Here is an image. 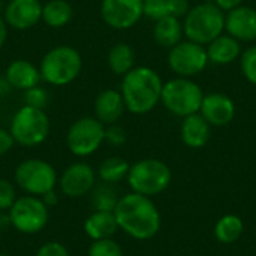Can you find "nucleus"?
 I'll return each mask as SVG.
<instances>
[{
    "label": "nucleus",
    "instance_id": "23",
    "mask_svg": "<svg viewBox=\"0 0 256 256\" xmlns=\"http://www.w3.org/2000/svg\"><path fill=\"white\" fill-rule=\"evenodd\" d=\"M106 62L112 74L123 76L135 68V51L129 44L118 42L108 51Z\"/></svg>",
    "mask_w": 256,
    "mask_h": 256
},
{
    "label": "nucleus",
    "instance_id": "20",
    "mask_svg": "<svg viewBox=\"0 0 256 256\" xmlns=\"http://www.w3.org/2000/svg\"><path fill=\"white\" fill-rule=\"evenodd\" d=\"M39 68H36L32 62L18 58L14 60L6 69V81L9 86L18 90H28L39 84L40 81Z\"/></svg>",
    "mask_w": 256,
    "mask_h": 256
},
{
    "label": "nucleus",
    "instance_id": "24",
    "mask_svg": "<svg viewBox=\"0 0 256 256\" xmlns=\"http://www.w3.org/2000/svg\"><path fill=\"white\" fill-rule=\"evenodd\" d=\"M74 16L72 4L66 0H50L42 4V20L52 28L64 27Z\"/></svg>",
    "mask_w": 256,
    "mask_h": 256
},
{
    "label": "nucleus",
    "instance_id": "28",
    "mask_svg": "<svg viewBox=\"0 0 256 256\" xmlns=\"http://www.w3.org/2000/svg\"><path fill=\"white\" fill-rule=\"evenodd\" d=\"M144 16L158 21L164 16H174V0H142Z\"/></svg>",
    "mask_w": 256,
    "mask_h": 256
},
{
    "label": "nucleus",
    "instance_id": "22",
    "mask_svg": "<svg viewBox=\"0 0 256 256\" xmlns=\"http://www.w3.org/2000/svg\"><path fill=\"white\" fill-rule=\"evenodd\" d=\"M184 36L183 32V21L176 16H164L158 21H154L153 27V38L158 45L164 48H172L178 42H182V38Z\"/></svg>",
    "mask_w": 256,
    "mask_h": 256
},
{
    "label": "nucleus",
    "instance_id": "13",
    "mask_svg": "<svg viewBox=\"0 0 256 256\" xmlns=\"http://www.w3.org/2000/svg\"><path fill=\"white\" fill-rule=\"evenodd\" d=\"M60 189L69 198H81L92 192L96 184V172L86 162L69 165L60 176Z\"/></svg>",
    "mask_w": 256,
    "mask_h": 256
},
{
    "label": "nucleus",
    "instance_id": "33",
    "mask_svg": "<svg viewBox=\"0 0 256 256\" xmlns=\"http://www.w3.org/2000/svg\"><path fill=\"white\" fill-rule=\"evenodd\" d=\"M128 135L124 132V129L122 126H118L117 123L114 124H108V128L105 126V141L114 147H120L126 142Z\"/></svg>",
    "mask_w": 256,
    "mask_h": 256
},
{
    "label": "nucleus",
    "instance_id": "36",
    "mask_svg": "<svg viewBox=\"0 0 256 256\" xmlns=\"http://www.w3.org/2000/svg\"><path fill=\"white\" fill-rule=\"evenodd\" d=\"M243 2H244V0H213V3H214L220 10H224L225 14L230 12V10H232V9H236V8H238V6H242Z\"/></svg>",
    "mask_w": 256,
    "mask_h": 256
},
{
    "label": "nucleus",
    "instance_id": "39",
    "mask_svg": "<svg viewBox=\"0 0 256 256\" xmlns=\"http://www.w3.org/2000/svg\"><path fill=\"white\" fill-rule=\"evenodd\" d=\"M6 36H8V24H6L4 18L0 16V48L3 46V44L6 40Z\"/></svg>",
    "mask_w": 256,
    "mask_h": 256
},
{
    "label": "nucleus",
    "instance_id": "19",
    "mask_svg": "<svg viewBox=\"0 0 256 256\" xmlns=\"http://www.w3.org/2000/svg\"><path fill=\"white\" fill-rule=\"evenodd\" d=\"M206 50L210 63L225 66L236 62L242 56V42H238L228 33H222L208 45H206Z\"/></svg>",
    "mask_w": 256,
    "mask_h": 256
},
{
    "label": "nucleus",
    "instance_id": "6",
    "mask_svg": "<svg viewBox=\"0 0 256 256\" xmlns=\"http://www.w3.org/2000/svg\"><path fill=\"white\" fill-rule=\"evenodd\" d=\"M126 178L132 192L150 198L170 186L172 174L165 162L159 159H142L130 165Z\"/></svg>",
    "mask_w": 256,
    "mask_h": 256
},
{
    "label": "nucleus",
    "instance_id": "4",
    "mask_svg": "<svg viewBox=\"0 0 256 256\" xmlns=\"http://www.w3.org/2000/svg\"><path fill=\"white\" fill-rule=\"evenodd\" d=\"M82 69V58L78 50L69 45L51 48L40 60V78L56 87L70 84Z\"/></svg>",
    "mask_w": 256,
    "mask_h": 256
},
{
    "label": "nucleus",
    "instance_id": "9",
    "mask_svg": "<svg viewBox=\"0 0 256 256\" xmlns=\"http://www.w3.org/2000/svg\"><path fill=\"white\" fill-rule=\"evenodd\" d=\"M10 225L21 234L33 236L40 232L50 219L48 207L39 196L26 195L16 198L14 206L9 208Z\"/></svg>",
    "mask_w": 256,
    "mask_h": 256
},
{
    "label": "nucleus",
    "instance_id": "1",
    "mask_svg": "<svg viewBox=\"0 0 256 256\" xmlns=\"http://www.w3.org/2000/svg\"><path fill=\"white\" fill-rule=\"evenodd\" d=\"M112 213L118 230L135 240H150L160 230V213L148 196L135 192L123 195Z\"/></svg>",
    "mask_w": 256,
    "mask_h": 256
},
{
    "label": "nucleus",
    "instance_id": "31",
    "mask_svg": "<svg viewBox=\"0 0 256 256\" xmlns=\"http://www.w3.org/2000/svg\"><path fill=\"white\" fill-rule=\"evenodd\" d=\"M24 100H26V105H28V106L45 110L48 102H50V96H48V92L45 88H42L39 86H34V87L26 90Z\"/></svg>",
    "mask_w": 256,
    "mask_h": 256
},
{
    "label": "nucleus",
    "instance_id": "21",
    "mask_svg": "<svg viewBox=\"0 0 256 256\" xmlns=\"http://www.w3.org/2000/svg\"><path fill=\"white\" fill-rule=\"evenodd\" d=\"M117 231H118V225L112 212L94 210L84 222V232L93 242L112 238Z\"/></svg>",
    "mask_w": 256,
    "mask_h": 256
},
{
    "label": "nucleus",
    "instance_id": "15",
    "mask_svg": "<svg viewBox=\"0 0 256 256\" xmlns=\"http://www.w3.org/2000/svg\"><path fill=\"white\" fill-rule=\"evenodd\" d=\"M3 18L12 28H32L42 20V3L39 0H9Z\"/></svg>",
    "mask_w": 256,
    "mask_h": 256
},
{
    "label": "nucleus",
    "instance_id": "25",
    "mask_svg": "<svg viewBox=\"0 0 256 256\" xmlns=\"http://www.w3.org/2000/svg\"><path fill=\"white\" fill-rule=\"evenodd\" d=\"M129 168H130V165L126 159L118 158V156H111V158H106L105 160H102V164L99 165V170H98V176L104 183L116 184L128 177Z\"/></svg>",
    "mask_w": 256,
    "mask_h": 256
},
{
    "label": "nucleus",
    "instance_id": "35",
    "mask_svg": "<svg viewBox=\"0 0 256 256\" xmlns=\"http://www.w3.org/2000/svg\"><path fill=\"white\" fill-rule=\"evenodd\" d=\"M14 144H15V140L12 138L10 132L3 129V128H0V156L9 153L12 150Z\"/></svg>",
    "mask_w": 256,
    "mask_h": 256
},
{
    "label": "nucleus",
    "instance_id": "2",
    "mask_svg": "<svg viewBox=\"0 0 256 256\" xmlns=\"http://www.w3.org/2000/svg\"><path fill=\"white\" fill-rule=\"evenodd\" d=\"M160 75L147 66H135L123 75L120 93L126 110L132 114L142 116L156 108L162 94Z\"/></svg>",
    "mask_w": 256,
    "mask_h": 256
},
{
    "label": "nucleus",
    "instance_id": "27",
    "mask_svg": "<svg viewBox=\"0 0 256 256\" xmlns=\"http://www.w3.org/2000/svg\"><path fill=\"white\" fill-rule=\"evenodd\" d=\"M90 202L94 210L98 212H114L120 196L117 195V190L112 188V184L102 183L94 184V188L90 192Z\"/></svg>",
    "mask_w": 256,
    "mask_h": 256
},
{
    "label": "nucleus",
    "instance_id": "34",
    "mask_svg": "<svg viewBox=\"0 0 256 256\" xmlns=\"http://www.w3.org/2000/svg\"><path fill=\"white\" fill-rule=\"evenodd\" d=\"M34 256H70L66 246L58 242H46L42 244Z\"/></svg>",
    "mask_w": 256,
    "mask_h": 256
},
{
    "label": "nucleus",
    "instance_id": "14",
    "mask_svg": "<svg viewBox=\"0 0 256 256\" xmlns=\"http://www.w3.org/2000/svg\"><path fill=\"white\" fill-rule=\"evenodd\" d=\"M236 111L234 100L228 94L219 92L204 94L200 108V114L208 122V124L218 128L230 124L236 117Z\"/></svg>",
    "mask_w": 256,
    "mask_h": 256
},
{
    "label": "nucleus",
    "instance_id": "10",
    "mask_svg": "<svg viewBox=\"0 0 256 256\" xmlns=\"http://www.w3.org/2000/svg\"><path fill=\"white\" fill-rule=\"evenodd\" d=\"M105 141V124L96 117H81L74 122L66 135L69 152L78 158H87L99 150Z\"/></svg>",
    "mask_w": 256,
    "mask_h": 256
},
{
    "label": "nucleus",
    "instance_id": "3",
    "mask_svg": "<svg viewBox=\"0 0 256 256\" xmlns=\"http://www.w3.org/2000/svg\"><path fill=\"white\" fill-rule=\"evenodd\" d=\"M183 32L186 39L206 46L225 32V12L213 2L192 6L183 16Z\"/></svg>",
    "mask_w": 256,
    "mask_h": 256
},
{
    "label": "nucleus",
    "instance_id": "37",
    "mask_svg": "<svg viewBox=\"0 0 256 256\" xmlns=\"http://www.w3.org/2000/svg\"><path fill=\"white\" fill-rule=\"evenodd\" d=\"M40 200H42V201L45 202V206L50 208V207H52V206H56V204L58 202V195H57V192H56V189H54V190H50V192H46L45 195H42Z\"/></svg>",
    "mask_w": 256,
    "mask_h": 256
},
{
    "label": "nucleus",
    "instance_id": "30",
    "mask_svg": "<svg viewBox=\"0 0 256 256\" xmlns=\"http://www.w3.org/2000/svg\"><path fill=\"white\" fill-rule=\"evenodd\" d=\"M240 68L242 74L250 84L256 86V45L249 46L240 56Z\"/></svg>",
    "mask_w": 256,
    "mask_h": 256
},
{
    "label": "nucleus",
    "instance_id": "18",
    "mask_svg": "<svg viewBox=\"0 0 256 256\" xmlns=\"http://www.w3.org/2000/svg\"><path fill=\"white\" fill-rule=\"evenodd\" d=\"M180 135H182V141L188 147L201 148L210 141L212 126L200 112H195V114L183 117Z\"/></svg>",
    "mask_w": 256,
    "mask_h": 256
},
{
    "label": "nucleus",
    "instance_id": "5",
    "mask_svg": "<svg viewBox=\"0 0 256 256\" xmlns=\"http://www.w3.org/2000/svg\"><path fill=\"white\" fill-rule=\"evenodd\" d=\"M204 98L202 88L190 78L176 76L162 86L160 102L162 105L177 117H186L200 112Z\"/></svg>",
    "mask_w": 256,
    "mask_h": 256
},
{
    "label": "nucleus",
    "instance_id": "7",
    "mask_svg": "<svg viewBox=\"0 0 256 256\" xmlns=\"http://www.w3.org/2000/svg\"><path fill=\"white\" fill-rule=\"evenodd\" d=\"M50 128L51 124L45 110L24 105L15 112L9 132L16 144L22 147H36L48 138Z\"/></svg>",
    "mask_w": 256,
    "mask_h": 256
},
{
    "label": "nucleus",
    "instance_id": "38",
    "mask_svg": "<svg viewBox=\"0 0 256 256\" xmlns=\"http://www.w3.org/2000/svg\"><path fill=\"white\" fill-rule=\"evenodd\" d=\"M10 218L8 212H0V231H6L8 228H10Z\"/></svg>",
    "mask_w": 256,
    "mask_h": 256
},
{
    "label": "nucleus",
    "instance_id": "40",
    "mask_svg": "<svg viewBox=\"0 0 256 256\" xmlns=\"http://www.w3.org/2000/svg\"><path fill=\"white\" fill-rule=\"evenodd\" d=\"M0 256H10V255H6V254H0Z\"/></svg>",
    "mask_w": 256,
    "mask_h": 256
},
{
    "label": "nucleus",
    "instance_id": "16",
    "mask_svg": "<svg viewBox=\"0 0 256 256\" xmlns=\"http://www.w3.org/2000/svg\"><path fill=\"white\" fill-rule=\"evenodd\" d=\"M225 32L238 42L256 40V9L238 6L225 14Z\"/></svg>",
    "mask_w": 256,
    "mask_h": 256
},
{
    "label": "nucleus",
    "instance_id": "12",
    "mask_svg": "<svg viewBox=\"0 0 256 256\" xmlns=\"http://www.w3.org/2000/svg\"><path fill=\"white\" fill-rule=\"evenodd\" d=\"M100 15L111 28L128 30L144 16V4L142 0H102Z\"/></svg>",
    "mask_w": 256,
    "mask_h": 256
},
{
    "label": "nucleus",
    "instance_id": "8",
    "mask_svg": "<svg viewBox=\"0 0 256 256\" xmlns=\"http://www.w3.org/2000/svg\"><path fill=\"white\" fill-rule=\"evenodd\" d=\"M15 183L27 195L42 196L56 189L57 172L51 164L42 159H26L15 168Z\"/></svg>",
    "mask_w": 256,
    "mask_h": 256
},
{
    "label": "nucleus",
    "instance_id": "17",
    "mask_svg": "<svg viewBox=\"0 0 256 256\" xmlns=\"http://www.w3.org/2000/svg\"><path fill=\"white\" fill-rule=\"evenodd\" d=\"M124 111L126 105L118 90L106 88L94 99V117L105 126L117 123Z\"/></svg>",
    "mask_w": 256,
    "mask_h": 256
},
{
    "label": "nucleus",
    "instance_id": "26",
    "mask_svg": "<svg viewBox=\"0 0 256 256\" xmlns=\"http://www.w3.org/2000/svg\"><path fill=\"white\" fill-rule=\"evenodd\" d=\"M244 231L243 220L236 214H226L220 218L214 226V236L216 238L224 244H231L237 242Z\"/></svg>",
    "mask_w": 256,
    "mask_h": 256
},
{
    "label": "nucleus",
    "instance_id": "32",
    "mask_svg": "<svg viewBox=\"0 0 256 256\" xmlns=\"http://www.w3.org/2000/svg\"><path fill=\"white\" fill-rule=\"evenodd\" d=\"M15 200L16 194L14 184L6 178H0V212H9Z\"/></svg>",
    "mask_w": 256,
    "mask_h": 256
},
{
    "label": "nucleus",
    "instance_id": "11",
    "mask_svg": "<svg viewBox=\"0 0 256 256\" xmlns=\"http://www.w3.org/2000/svg\"><path fill=\"white\" fill-rule=\"evenodd\" d=\"M208 63L206 46L189 39L178 42L170 48L168 52V66L177 76H196L208 66Z\"/></svg>",
    "mask_w": 256,
    "mask_h": 256
},
{
    "label": "nucleus",
    "instance_id": "29",
    "mask_svg": "<svg viewBox=\"0 0 256 256\" xmlns=\"http://www.w3.org/2000/svg\"><path fill=\"white\" fill-rule=\"evenodd\" d=\"M88 256H123V250L112 238L94 240L88 248Z\"/></svg>",
    "mask_w": 256,
    "mask_h": 256
}]
</instances>
